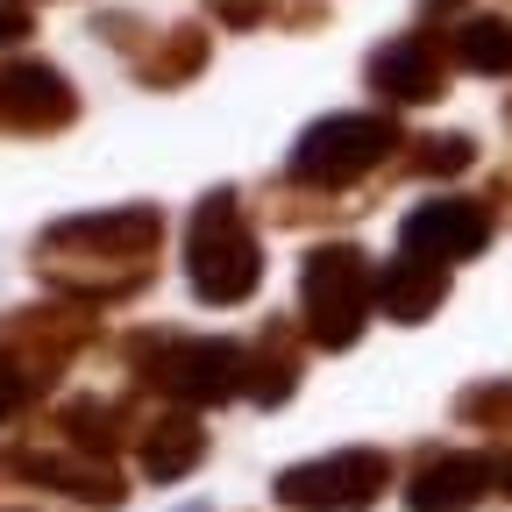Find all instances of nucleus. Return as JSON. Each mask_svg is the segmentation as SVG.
Segmentation results:
<instances>
[{
	"instance_id": "f257e3e1",
	"label": "nucleus",
	"mask_w": 512,
	"mask_h": 512,
	"mask_svg": "<svg viewBox=\"0 0 512 512\" xmlns=\"http://www.w3.org/2000/svg\"><path fill=\"white\" fill-rule=\"evenodd\" d=\"M157 235H164L157 207H107L57 221L36 242V278L57 285L64 299H128L157 271Z\"/></svg>"
},
{
	"instance_id": "f03ea898",
	"label": "nucleus",
	"mask_w": 512,
	"mask_h": 512,
	"mask_svg": "<svg viewBox=\"0 0 512 512\" xmlns=\"http://www.w3.org/2000/svg\"><path fill=\"white\" fill-rule=\"evenodd\" d=\"M185 278L200 299L214 306H242L264 278V249H256L235 185H214L200 207H192V235H185Z\"/></svg>"
},
{
	"instance_id": "7ed1b4c3",
	"label": "nucleus",
	"mask_w": 512,
	"mask_h": 512,
	"mask_svg": "<svg viewBox=\"0 0 512 512\" xmlns=\"http://www.w3.org/2000/svg\"><path fill=\"white\" fill-rule=\"evenodd\" d=\"M136 377L150 392H164L171 406H221L235 392H249V349L242 342H192V335H136L128 342Z\"/></svg>"
},
{
	"instance_id": "20e7f679",
	"label": "nucleus",
	"mask_w": 512,
	"mask_h": 512,
	"mask_svg": "<svg viewBox=\"0 0 512 512\" xmlns=\"http://www.w3.org/2000/svg\"><path fill=\"white\" fill-rule=\"evenodd\" d=\"M299 313L313 349H349L363 335V320L377 313V271L356 242H320L299 264Z\"/></svg>"
},
{
	"instance_id": "39448f33",
	"label": "nucleus",
	"mask_w": 512,
	"mask_h": 512,
	"mask_svg": "<svg viewBox=\"0 0 512 512\" xmlns=\"http://www.w3.org/2000/svg\"><path fill=\"white\" fill-rule=\"evenodd\" d=\"M79 342H86L79 313H43V320L15 313V320H0V420H15L36 392H50Z\"/></svg>"
},
{
	"instance_id": "423d86ee",
	"label": "nucleus",
	"mask_w": 512,
	"mask_h": 512,
	"mask_svg": "<svg viewBox=\"0 0 512 512\" xmlns=\"http://www.w3.org/2000/svg\"><path fill=\"white\" fill-rule=\"evenodd\" d=\"M384 484H392V456H377V448H335V456L278 470L271 498L285 512H370L384 498Z\"/></svg>"
},
{
	"instance_id": "0eeeda50",
	"label": "nucleus",
	"mask_w": 512,
	"mask_h": 512,
	"mask_svg": "<svg viewBox=\"0 0 512 512\" xmlns=\"http://www.w3.org/2000/svg\"><path fill=\"white\" fill-rule=\"evenodd\" d=\"M399 143H406L399 121H384V114H328V121H313L299 136L292 178H306V185H349V178L377 171Z\"/></svg>"
},
{
	"instance_id": "6e6552de",
	"label": "nucleus",
	"mask_w": 512,
	"mask_h": 512,
	"mask_svg": "<svg viewBox=\"0 0 512 512\" xmlns=\"http://www.w3.org/2000/svg\"><path fill=\"white\" fill-rule=\"evenodd\" d=\"M79 121V93L72 79L43 57L0 64V136H57Z\"/></svg>"
},
{
	"instance_id": "1a4fd4ad",
	"label": "nucleus",
	"mask_w": 512,
	"mask_h": 512,
	"mask_svg": "<svg viewBox=\"0 0 512 512\" xmlns=\"http://www.w3.org/2000/svg\"><path fill=\"white\" fill-rule=\"evenodd\" d=\"M8 463H15V477H29V484H43V491H57V498H72V505L114 512V505L128 498L121 470H114L107 456H93V448H22V456H8Z\"/></svg>"
},
{
	"instance_id": "9d476101",
	"label": "nucleus",
	"mask_w": 512,
	"mask_h": 512,
	"mask_svg": "<svg viewBox=\"0 0 512 512\" xmlns=\"http://www.w3.org/2000/svg\"><path fill=\"white\" fill-rule=\"evenodd\" d=\"M491 491H498V456L441 448L406 477V512H477Z\"/></svg>"
},
{
	"instance_id": "9b49d317",
	"label": "nucleus",
	"mask_w": 512,
	"mask_h": 512,
	"mask_svg": "<svg viewBox=\"0 0 512 512\" xmlns=\"http://www.w3.org/2000/svg\"><path fill=\"white\" fill-rule=\"evenodd\" d=\"M363 79H370L377 100H392V107H427V100L448 93V64H441V43L434 36H399V43L370 50Z\"/></svg>"
},
{
	"instance_id": "f8f14e48",
	"label": "nucleus",
	"mask_w": 512,
	"mask_h": 512,
	"mask_svg": "<svg viewBox=\"0 0 512 512\" xmlns=\"http://www.w3.org/2000/svg\"><path fill=\"white\" fill-rule=\"evenodd\" d=\"M491 242V214L477 200H463V192H441V200H420L406 214V249L420 256H441V264H463V256H477Z\"/></svg>"
},
{
	"instance_id": "ddd939ff",
	"label": "nucleus",
	"mask_w": 512,
	"mask_h": 512,
	"mask_svg": "<svg viewBox=\"0 0 512 512\" xmlns=\"http://www.w3.org/2000/svg\"><path fill=\"white\" fill-rule=\"evenodd\" d=\"M448 299V264L441 256H420V249H399L392 264L377 271V313L413 328V320H434Z\"/></svg>"
},
{
	"instance_id": "4468645a",
	"label": "nucleus",
	"mask_w": 512,
	"mask_h": 512,
	"mask_svg": "<svg viewBox=\"0 0 512 512\" xmlns=\"http://www.w3.org/2000/svg\"><path fill=\"white\" fill-rule=\"evenodd\" d=\"M200 456H207V427H200V413H192V406L150 413L143 434H136V463H143L150 484H178V477H192V470H200Z\"/></svg>"
},
{
	"instance_id": "2eb2a0df",
	"label": "nucleus",
	"mask_w": 512,
	"mask_h": 512,
	"mask_svg": "<svg viewBox=\"0 0 512 512\" xmlns=\"http://www.w3.org/2000/svg\"><path fill=\"white\" fill-rule=\"evenodd\" d=\"M448 57L477 79H512V22L505 15H470L456 29V43H448Z\"/></svg>"
},
{
	"instance_id": "dca6fc26",
	"label": "nucleus",
	"mask_w": 512,
	"mask_h": 512,
	"mask_svg": "<svg viewBox=\"0 0 512 512\" xmlns=\"http://www.w3.org/2000/svg\"><path fill=\"white\" fill-rule=\"evenodd\" d=\"M292 384H299V349H285V328H271L249 349V399L256 406H285Z\"/></svg>"
},
{
	"instance_id": "f3484780",
	"label": "nucleus",
	"mask_w": 512,
	"mask_h": 512,
	"mask_svg": "<svg viewBox=\"0 0 512 512\" xmlns=\"http://www.w3.org/2000/svg\"><path fill=\"white\" fill-rule=\"evenodd\" d=\"M200 64H207V29H200V22H178V29L143 57V79H150V86H178V79L200 72Z\"/></svg>"
},
{
	"instance_id": "a211bd4d",
	"label": "nucleus",
	"mask_w": 512,
	"mask_h": 512,
	"mask_svg": "<svg viewBox=\"0 0 512 512\" xmlns=\"http://www.w3.org/2000/svg\"><path fill=\"white\" fill-rule=\"evenodd\" d=\"M57 434L72 441V448H93V456H107V448L121 441V406H107V399H72L57 413Z\"/></svg>"
},
{
	"instance_id": "6ab92c4d",
	"label": "nucleus",
	"mask_w": 512,
	"mask_h": 512,
	"mask_svg": "<svg viewBox=\"0 0 512 512\" xmlns=\"http://www.w3.org/2000/svg\"><path fill=\"white\" fill-rule=\"evenodd\" d=\"M456 413L470 427H491V434H512V384H470L456 399Z\"/></svg>"
},
{
	"instance_id": "aec40b11",
	"label": "nucleus",
	"mask_w": 512,
	"mask_h": 512,
	"mask_svg": "<svg viewBox=\"0 0 512 512\" xmlns=\"http://www.w3.org/2000/svg\"><path fill=\"white\" fill-rule=\"evenodd\" d=\"M470 157H477V143H470V136H434V143H413V164H420V171H434V178H441V171H463Z\"/></svg>"
},
{
	"instance_id": "412c9836",
	"label": "nucleus",
	"mask_w": 512,
	"mask_h": 512,
	"mask_svg": "<svg viewBox=\"0 0 512 512\" xmlns=\"http://www.w3.org/2000/svg\"><path fill=\"white\" fill-rule=\"evenodd\" d=\"M29 8H0V50H8V43H29Z\"/></svg>"
},
{
	"instance_id": "4be33fe9",
	"label": "nucleus",
	"mask_w": 512,
	"mask_h": 512,
	"mask_svg": "<svg viewBox=\"0 0 512 512\" xmlns=\"http://www.w3.org/2000/svg\"><path fill=\"white\" fill-rule=\"evenodd\" d=\"M456 8H463V0H420V15H427V22H441V15H456Z\"/></svg>"
},
{
	"instance_id": "5701e85b",
	"label": "nucleus",
	"mask_w": 512,
	"mask_h": 512,
	"mask_svg": "<svg viewBox=\"0 0 512 512\" xmlns=\"http://www.w3.org/2000/svg\"><path fill=\"white\" fill-rule=\"evenodd\" d=\"M498 491H512V448L498 456Z\"/></svg>"
},
{
	"instance_id": "b1692460",
	"label": "nucleus",
	"mask_w": 512,
	"mask_h": 512,
	"mask_svg": "<svg viewBox=\"0 0 512 512\" xmlns=\"http://www.w3.org/2000/svg\"><path fill=\"white\" fill-rule=\"evenodd\" d=\"M505 121H512V114H505Z\"/></svg>"
}]
</instances>
